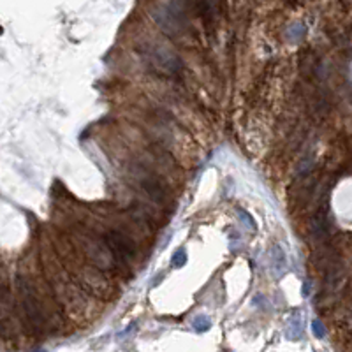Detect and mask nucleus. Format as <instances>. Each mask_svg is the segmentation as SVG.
I'll return each instance as SVG.
<instances>
[{
	"mask_svg": "<svg viewBox=\"0 0 352 352\" xmlns=\"http://www.w3.org/2000/svg\"><path fill=\"white\" fill-rule=\"evenodd\" d=\"M18 291H20L23 319H25V324H27V328H29V331L34 333V335L42 333L46 329V326H48V320H46V315H44V312H42V307H40L34 289L30 287L29 282L20 280Z\"/></svg>",
	"mask_w": 352,
	"mask_h": 352,
	"instance_id": "obj_1",
	"label": "nucleus"
},
{
	"mask_svg": "<svg viewBox=\"0 0 352 352\" xmlns=\"http://www.w3.org/2000/svg\"><path fill=\"white\" fill-rule=\"evenodd\" d=\"M155 23L160 27V30L169 37H178L185 32L187 27V14L178 2H167L155 9L154 12Z\"/></svg>",
	"mask_w": 352,
	"mask_h": 352,
	"instance_id": "obj_2",
	"label": "nucleus"
},
{
	"mask_svg": "<svg viewBox=\"0 0 352 352\" xmlns=\"http://www.w3.org/2000/svg\"><path fill=\"white\" fill-rule=\"evenodd\" d=\"M146 62L158 73H164L166 76H178L182 73V60L176 53L167 49L166 46L154 44L145 49Z\"/></svg>",
	"mask_w": 352,
	"mask_h": 352,
	"instance_id": "obj_3",
	"label": "nucleus"
},
{
	"mask_svg": "<svg viewBox=\"0 0 352 352\" xmlns=\"http://www.w3.org/2000/svg\"><path fill=\"white\" fill-rule=\"evenodd\" d=\"M106 247L118 261H130L136 255L134 241L120 231H111L106 235Z\"/></svg>",
	"mask_w": 352,
	"mask_h": 352,
	"instance_id": "obj_4",
	"label": "nucleus"
},
{
	"mask_svg": "<svg viewBox=\"0 0 352 352\" xmlns=\"http://www.w3.org/2000/svg\"><path fill=\"white\" fill-rule=\"evenodd\" d=\"M141 185L145 189V192L154 199L155 202H164L166 199V191H164V187L157 182V178H145L141 180Z\"/></svg>",
	"mask_w": 352,
	"mask_h": 352,
	"instance_id": "obj_5",
	"label": "nucleus"
},
{
	"mask_svg": "<svg viewBox=\"0 0 352 352\" xmlns=\"http://www.w3.org/2000/svg\"><path fill=\"white\" fill-rule=\"evenodd\" d=\"M312 235L315 239H322L328 235V222H326V210H319L312 219Z\"/></svg>",
	"mask_w": 352,
	"mask_h": 352,
	"instance_id": "obj_6",
	"label": "nucleus"
},
{
	"mask_svg": "<svg viewBox=\"0 0 352 352\" xmlns=\"http://www.w3.org/2000/svg\"><path fill=\"white\" fill-rule=\"evenodd\" d=\"M273 268H275L276 275H282V273H285V255H283V250L280 247H275L273 248Z\"/></svg>",
	"mask_w": 352,
	"mask_h": 352,
	"instance_id": "obj_7",
	"label": "nucleus"
},
{
	"mask_svg": "<svg viewBox=\"0 0 352 352\" xmlns=\"http://www.w3.org/2000/svg\"><path fill=\"white\" fill-rule=\"evenodd\" d=\"M301 335H303V322H301V317L298 315L291 320V324H289L287 336L291 338V340H298Z\"/></svg>",
	"mask_w": 352,
	"mask_h": 352,
	"instance_id": "obj_8",
	"label": "nucleus"
},
{
	"mask_svg": "<svg viewBox=\"0 0 352 352\" xmlns=\"http://www.w3.org/2000/svg\"><path fill=\"white\" fill-rule=\"evenodd\" d=\"M210 326H211L210 319H208V317H204V315H199L197 319L194 320V329H196V331H199V333L208 331V329H210Z\"/></svg>",
	"mask_w": 352,
	"mask_h": 352,
	"instance_id": "obj_9",
	"label": "nucleus"
},
{
	"mask_svg": "<svg viewBox=\"0 0 352 352\" xmlns=\"http://www.w3.org/2000/svg\"><path fill=\"white\" fill-rule=\"evenodd\" d=\"M185 261H187V254H185V250H178L176 254L171 257V263H173V266L174 268H182V266H185Z\"/></svg>",
	"mask_w": 352,
	"mask_h": 352,
	"instance_id": "obj_10",
	"label": "nucleus"
},
{
	"mask_svg": "<svg viewBox=\"0 0 352 352\" xmlns=\"http://www.w3.org/2000/svg\"><path fill=\"white\" fill-rule=\"evenodd\" d=\"M312 331H313V335L317 336V338H324L326 336V328L322 326V322L320 320H312Z\"/></svg>",
	"mask_w": 352,
	"mask_h": 352,
	"instance_id": "obj_11",
	"label": "nucleus"
},
{
	"mask_svg": "<svg viewBox=\"0 0 352 352\" xmlns=\"http://www.w3.org/2000/svg\"><path fill=\"white\" fill-rule=\"evenodd\" d=\"M32 352H46V351H42V349H36V351H32Z\"/></svg>",
	"mask_w": 352,
	"mask_h": 352,
	"instance_id": "obj_12",
	"label": "nucleus"
}]
</instances>
